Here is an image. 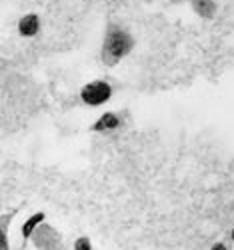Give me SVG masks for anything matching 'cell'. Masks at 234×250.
<instances>
[{
  "instance_id": "1",
  "label": "cell",
  "mask_w": 234,
  "mask_h": 250,
  "mask_svg": "<svg viewBox=\"0 0 234 250\" xmlns=\"http://www.w3.org/2000/svg\"><path fill=\"white\" fill-rule=\"evenodd\" d=\"M132 38L128 32H124L120 28H112L106 34L104 46H102V62L108 66H114L116 62H120L126 54L132 50Z\"/></svg>"
},
{
  "instance_id": "2",
  "label": "cell",
  "mask_w": 234,
  "mask_h": 250,
  "mask_svg": "<svg viewBox=\"0 0 234 250\" xmlns=\"http://www.w3.org/2000/svg\"><path fill=\"white\" fill-rule=\"evenodd\" d=\"M112 96V86L106 80H92L80 90V100L88 106H102Z\"/></svg>"
},
{
  "instance_id": "3",
  "label": "cell",
  "mask_w": 234,
  "mask_h": 250,
  "mask_svg": "<svg viewBox=\"0 0 234 250\" xmlns=\"http://www.w3.org/2000/svg\"><path fill=\"white\" fill-rule=\"evenodd\" d=\"M40 30V18L36 14H26L20 18L18 22V34L24 36V38H30V36H36Z\"/></svg>"
},
{
  "instance_id": "4",
  "label": "cell",
  "mask_w": 234,
  "mask_h": 250,
  "mask_svg": "<svg viewBox=\"0 0 234 250\" xmlns=\"http://www.w3.org/2000/svg\"><path fill=\"white\" fill-rule=\"evenodd\" d=\"M120 126V118L114 112H104L94 124H92V130L94 132H104V130H114Z\"/></svg>"
},
{
  "instance_id": "5",
  "label": "cell",
  "mask_w": 234,
  "mask_h": 250,
  "mask_svg": "<svg viewBox=\"0 0 234 250\" xmlns=\"http://www.w3.org/2000/svg\"><path fill=\"white\" fill-rule=\"evenodd\" d=\"M192 8L202 18H212L216 14V4L212 0H192Z\"/></svg>"
},
{
  "instance_id": "6",
  "label": "cell",
  "mask_w": 234,
  "mask_h": 250,
  "mask_svg": "<svg viewBox=\"0 0 234 250\" xmlns=\"http://www.w3.org/2000/svg\"><path fill=\"white\" fill-rule=\"evenodd\" d=\"M42 220H44V214H42V212H36V214H32L24 224H22V236L24 238H28L32 232H34V228L42 222Z\"/></svg>"
},
{
  "instance_id": "7",
  "label": "cell",
  "mask_w": 234,
  "mask_h": 250,
  "mask_svg": "<svg viewBox=\"0 0 234 250\" xmlns=\"http://www.w3.org/2000/svg\"><path fill=\"white\" fill-rule=\"evenodd\" d=\"M74 248H76V250H90L92 244H90L88 238H78V240L74 242Z\"/></svg>"
},
{
  "instance_id": "8",
  "label": "cell",
  "mask_w": 234,
  "mask_h": 250,
  "mask_svg": "<svg viewBox=\"0 0 234 250\" xmlns=\"http://www.w3.org/2000/svg\"><path fill=\"white\" fill-rule=\"evenodd\" d=\"M218 248H220V250H224L226 246H224V244H214V246H212V250H218Z\"/></svg>"
},
{
  "instance_id": "9",
  "label": "cell",
  "mask_w": 234,
  "mask_h": 250,
  "mask_svg": "<svg viewBox=\"0 0 234 250\" xmlns=\"http://www.w3.org/2000/svg\"><path fill=\"white\" fill-rule=\"evenodd\" d=\"M232 240H234V230H232Z\"/></svg>"
}]
</instances>
